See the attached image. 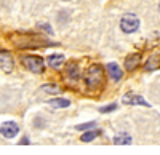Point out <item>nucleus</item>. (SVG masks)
<instances>
[{"instance_id":"nucleus-1","label":"nucleus","mask_w":160,"mask_h":155,"mask_svg":"<svg viewBox=\"0 0 160 155\" xmlns=\"http://www.w3.org/2000/svg\"><path fill=\"white\" fill-rule=\"evenodd\" d=\"M10 40L19 50H35V48H43L47 45H55L40 34H13Z\"/></svg>"},{"instance_id":"nucleus-2","label":"nucleus","mask_w":160,"mask_h":155,"mask_svg":"<svg viewBox=\"0 0 160 155\" xmlns=\"http://www.w3.org/2000/svg\"><path fill=\"white\" fill-rule=\"evenodd\" d=\"M106 82V69L98 62H93L83 72V83L88 91H99Z\"/></svg>"},{"instance_id":"nucleus-3","label":"nucleus","mask_w":160,"mask_h":155,"mask_svg":"<svg viewBox=\"0 0 160 155\" xmlns=\"http://www.w3.org/2000/svg\"><path fill=\"white\" fill-rule=\"evenodd\" d=\"M45 59L38 55H22L21 64L32 74H43L45 72Z\"/></svg>"},{"instance_id":"nucleus-4","label":"nucleus","mask_w":160,"mask_h":155,"mask_svg":"<svg viewBox=\"0 0 160 155\" xmlns=\"http://www.w3.org/2000/svg\"><path fill=\"white\" fill-rule=\"evenodd\" d=\"M120 29H122V32H125V34H135L139 29V19L135 15L128 13V15H125L122 19H120Z\"/></svg>"},{"instance_id":"nucleus-5","label":"nucleus","mask_w":160,"mask_h":155,"mask_svg":"<svg viewBox=\"0 0 160 155\" xmlns=\"http://www.w3.org/2000/svg\"><path fill=\"white\" fill-rule=\"evenodd\" d=\"M64 79L68 80L69 83H77L80 80V67L75 61H69L66 62L64 66Z\"/></svg>"},{"instance_id":"nucleus-6","label":"nucleus","mask_w":160,"mask_h":155,"mask_svg":"<svg viewBox=\"0 0 160 155\" xmlns=\"http://www.w3.org/2000/svg\"><path fill=\"white\" fill-rule=\"evenodd\" d=\"M19 134V125L16 122H3L0 125V136L5 138V139H15Z\"/></svg>"},{"instance_id":"nucleus-7","label":"nucleus","mask_w":160,"mask_h":155,"mask_svg":"<svg viewBox=\"0 0 160 155\" xmlns=\"http://www.w3.org/2000/svg\"><path fill=\"white\" fill-rule=\"evenodd\" d=\"M122 102L125 106H141V107H151V104L146 101L141 94L138 93H133V91H128L122 96Z\"/></svg>"},{"instance_id":"nucleus-8","label":"nucleus","mask_w":160,"mask_h":155,"mask_svg":"<svg viewBox=\"0 0 160 155\" xmlns=\"http://www.w3.org/2000/svg\"><path fill=\"white\" fill-rule=\"evenodd\" d=\"M0 69H2L5 74H11L13 69H15V59H13V55L7 50H0Z\"/></svg>"},{"instance_id":"nucleus-9","label":"nucleus","mask_w":160,"mask_h":155,"mask_svg":"<svg viewBox=\"0 0 160 155\" xmlns=\"http://www.w3.org/2000/svg\"><path fill=\"white\" fill-rule=\"evenodd\" d=\"M104 69H106V74H108V77H109L112 82L117 83V82H120V80L123 79V74L125 72H123V69L120 67L117 62H108Z\"/></svg>"},{"instance_id":"nucleus-10","label":"nucleus","mask_w":160,"mask_h":155,"mask_svg":"<svg viewBox=\"0 0 160 155\" xmlns=\"http://www.w3.org/2000/svg\"><path fill=\"white\" fill-rule=\"evenodd\" d=\"M45 61H47V64H48V67L55 69V70H61V67L66 66V58H64V55H61V53H51V55L47 56Z\"/></svg>"},{"instance_id":"nucleus-11","label":"nucleus","mask_w":160,"mask_h":155,"mask_svg":"<svg viewBox=\"0 0 160 155\" xmlns=\"http://www.w3.org/2000/svg\"><path fill=\"white\" fill-rule=\"evenodd\" d=\"M139 64H141V53H130L123 61V67L127 72H133L139 67Z\"/></svg>"},{"instance_id":"nucleus-12","label":"nucleus","mask_w":160,"mask_h":155,"mask_svg":"<svg viewBox=\"0 0 160 155\" xmlns=\"http://www.w3.org/2000/svg\"><path fill=\"white\" fill-rule=\"evenodd\" d=\"M142 67H144V72H155V70H158L160 69V55L158 53L151 55L148 59H146Z\"/></svg>"},{"instance_id":"nucleus-13","label":"nucleus","mask_w":160,"mask_h":155,"mask_svg":"<svg viewBox=\"0 0 160 155\" xmlns=\"http://www.w3.org/2000/svg\"><path fill=\"white\" fill-rule=\"evenodd\" d=\"M133 143V138L130 133H125V131H120L117 134H114L112 138V144L114 146H131Z\"/></svg>"},{"instance_id":"nucleus-14","label":"nucleus","mask_w":160,"mask_h":155,"mask_svg":"<svg viewBox=\"0 0 160 155\" xmlns=\"http://www.w3.org/2000/svg\"><path fill=\"white\" fill-rule=\"evenodd\" d=\"M102 134V130H99V128H93V130H88V131H83L82 134H80V141L82 143H93L96 138H99Z\"/></svg>"},{"instance_id":"nucleus-15","label":"nucleus","mask_w":160,"mask_h":155,"mask_svg":"<svg viewBox=\"0 0 160 155\" xmlns=\"http://www.w3.org/2000/svg\"><path fill=\"white\" fill-rule=\"evenodd\" d=\"M48 104L53 109H68V107H71L72 101L68 99V98H53V99L48 101Z\"/></svg>"},{"instance_id":"nucleus-16","label":"nucleus","mask_w":160,"mask_h":155,"mask_svg":"<svg viewBox=\"0 0 160 155\" xmlns=\"http://www.w3.org/2000/svg\"><path fill=\"white\" fill-rule=\"evenodd\" d=\"M42 91L43 93H47V94H59L61 91H62V88L58 85V83H45V85H42Z\"/></svg>"},{"instance_id":"nucleus-17","label":"nucleus","mask_w":160,"mask_h":155,"mask_svg":"<svg viewBox=\"0 0 160 155\" xmlns=\"http://www.w3.org/2000/svg\"><path fill=\"white\" fill-rule=\"evenodd\" d=\"M93 128H96V122H87V123H80L75 126V130L83 133V131H88V130H93Z\"/></svg>"},{"instance_id":"nucleus-18","label":"nucleus","mask_w":160,"mask_h":155,"mask_svg":"<svg viewBox=\"0 0 160 155\" xmlns=\"http://www.w3.org/2000/svg\"><path fill=\"white\" fill-rule=\"evenodd\" d=\"M114 110H117V104H115V102H111V104H106V106L99 107V112L101 114H111Z\"/></svg>"},{"instance_id":"nucleus-19","label":"nucleus","mask_w":160,"mask_h":155,"mask_svg":"<svg viewBox=\"0 0 160 155\" xmlns=\"http://www.w3.org/2000/svg\"><path fill=\"white\" fill-rule=\"evenodd\" d=\"M18 144H19V146H31V139H29L28 136H22V138L19 139Z\"/></svg>"},{"instance_id":"nucleus-20","label":"nucleus","mask_w":160,"mask_h":155,"mask_svg":"<svg viewBox=\"0 0 160 155\" xmlns=\"http://www.w3.org/2000/svg\"><path fill=\"white\" fill-rule=\"evenodd\" d=\"M38 27H40V29H43L45 32H48L50 35L53 34V29H51V26H50V24H38Z\"/></svg>"},{"instance_id":"nucleus-21","label":"nucleus","mask_w":160,"mask_h":155,"mask_svg":"<svg viewBox=\"0 0 160 155\" xmlns=\"http://www.w3.org/2000/svg\"><path fill=\"white\" fill-rule=\"evenodd\" d=\"M64 2H71V0H64Z\"/></svg>"},{"instance_id":"nucleus-22","label":"nucleus","mask_w":160,"mask_h":155,"mask_svg":"<svg viewBox=\"0 0 160 155\" xmlns=\"http://www.w3.org/2000/svg\"><path fill=\"white\" fill-rule=\"evenodd\" d=\"M158 10H160V3H158Z\"/></svg>"}]
</instances>
